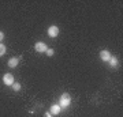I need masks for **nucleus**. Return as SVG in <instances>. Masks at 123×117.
I'll use <instances>...</instances> for the list:
<instances>
[{
	"mask_svg": "<svg viewBox=\"0 0 123 117\" xmlns=\"http://www.w3.org/2000/svg\"><path fill=\"white\" fill-rule=\"evenodd\" d=\"M70 104H71L70 94H68V93L62 94V97H60V100H59V104H57V105H59L62 109H66V108H68V106H70Z\"/></svg>",
	"mask_w": 123,
	"mask_h": 117,
	"instance_id": "f257e3e1",
	"label": "nucleus"
},
{
	"mask_svg": "<svg viewBox=\"0 0 123 117\" xmlns=\"http://www.w3.org/2000/svg\"><path fill=\"white\" fill-rule=\"evenodd\" d=\"M3 83H4L6 86H12L15 80H14V75L12 74H4L3 76Z\"/></svg>",
	"mask_w": 123,
	"mask_h": 117,
	"instance_id": "f03ea898",
	"label": "nucleus"
},
{
	"mask_svg": "<svg viewBox=\"0 0 123 117\" xmlns=\"http://www.w3.org/2000/svg\"><path fill=\"white\" fill-rule=\"evenodd\" d=\"M47 33H48V35L51 37V38H55V37H57L59 35V27L57 26H49L48 30H47Z\"/></svg>",
	"mask_w": 123,
	"mask_h": 117,
	"instance_id": "7ed1b4c3",
	"label": "nucleus"
},
{
	"mask_svg": "<svg viewBox=\"0 0 123 117\" xmlns=\"http://www.w3.org/2000/svg\"><path fill=\"white\" fill-rule=\"evenodd\" d=\"M34 49H36V52H38V53H45L47 49H48V46H47L45 42H36Z\"/></svg>",
	"mask_w": 123,
	"mask_h": 117,
	"instance_id": "20e7f679",
	"label": "nucleus"
},
{
	"mask_svg": "<svg viewBox=\"0 0 123 117\" xmlns=\"http://www.w3.org/2000/svg\"><path fill=\"white\" fill-rule=\"evenodd\" d=\"M62 112V108L59 106L57 104H53V105H51V108H49V113L52 114V116H57L59 113Z\"/></svg>",
	"mask_w": 123,
	"mask_h": 117,
	"instance_id": "39448f33",
	"label": "nucleus"
},
{
	"mask_svg": "<svg viewBox=\"0 0 123 117\" xmlns=\"http://www.w3.org/2000/svg\"><path fill=\"white\" fill-rule=\"evenodd\" d=\"M100 59L103 61H110V59H111V53H110V50H107V49H103L100 52Z\"/></svg>",
	"mask_w": 123,
	"mask_h": 117,
	"instance_id": "423d86ee",
	"label": "nucleus"
},
{
	"mask_svg": "<svg viewBox=\"0 0 123 117\" xmlns=\"http://www.w3.org/2000/svg\"><path fill=\"white\" fill-rule=\"evenodd\" d=\"M18 63H19V59H18V57H11L7 64H8V67H11V68H15L18 65Z\"/></svg>",
	"mask_w": 123,
	"mask_h": 117,
	"instance_id": "0eeeda50",
	"label": "nucleus"
},
{
	"mask_svg": "<svg viewBox=\"0 0 123 117\" xmlns=\"http://www.w3.org/2000/svg\"><path fill=\"white\" fill-rule=\"evenodd\" d=\"M110 65H111V67H116V65H118V59H116V57H114V56H111Z\"/></svg>",
	"mask_w": 123,
	"mask_h": 117,
	"instance_id": "6e6552de",
	"label": "nucleus"
},
{
	"mask_svg": "<svg viewBox=\"0 0 123 117\" xmlns=\"http://www.w3.org/2000/svg\"><path fill=\"white\" fill-rule=\"evenodd\" d=\"M6 49H7V48H6L4 44H0V57L6 55Z\"/></svg>",
	"mask_w": 123,
	"mask_h": 117,
	"instance_id": "1a4fd4ad",
	"label": "nucleus"
},
{
	"mask_svg": "<svg viewBox=\"0 0 123 117\" xmlns=\"http://www.w3.org/2000/svg\"><path fill=\"white\" fill-rule=\"evenodd\" d=\"M11 87L14 89V91H19L21 89H22V86H21V83H17V82L14 83V84H12Z\"/></svg>",
	"mask_w": 123,
	"mask_h": 117,
	"instance_id": "9d476101",
	"label": "nucleus"
},
{
	"mask_svg": "<svg viewBox=\"0 0 123 117\" xmlns=\"http://www.w3.org/2000/svg\"><path fill=\"white\" fill-rule=\"evenodd\" d=\"M45 53H47V56H49V57H51V56H53V55H55V50H53L52 48H48Z\"/></svg>",
	"mask_w": 123,
	"mask_h": 117,
	"instance_id": "9b49d317",
	"label": "nucleus"
},
{
	"mask_svg": "<svg viewBox=\"0 0 123 117\" xmlns=\"http://www.w3.org/2000/svg\"><path fill=\"white\" fill-rule=\"evenodd\" d=\"M3 39H4V33H3V31H0V44H1Z\"/></svg>",
	"mask_w": 123,
	"mask_h": 117,
	"instance_id": "f8f14e48",
	"label": "nucleus"
},
{
	"mask_svg": "<svg viewBox=\"0 0 123 117\" xmlns=\"http://www.w3.org/2000/svg\"><path fill=\"white\" fill-rule=\"evenodd\" d=\"M44 117H52V114H51L49 112H47V113H45V116H44Z\"/></svg>",
	"mask_w": 123,
	"mask_h": 117,
	"instance_id": "ddd939ff",
	"label": "nucleus"
}]
</instances>
